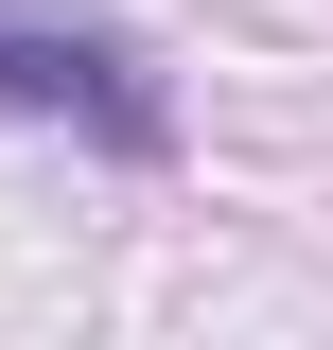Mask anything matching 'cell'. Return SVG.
<instances>
[{
    "label": "cell",
    "mask_w": 333,
    "mask_h": 350,
    "mask_svg": "<svg viewBox=\"0 0 333 350\" xmlns=\"http://www.w3.org/2000/svg\"><path fill=\"white\" fill-rule=\"evenodd\" d=\"M0 123H71L88 158H175V88H158V53L106 36V18L0 0Z\"/></svg>",
    "instance_id": "1"
}]
</instances>
